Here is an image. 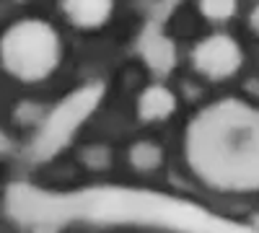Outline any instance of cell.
I'll return each instance as SVG.
<instances>
[{"label":"cell","mask_w":259,"mask_h":233,"mask_svg":"<svg viewBox=\"0 0 259 233\" xmlns=\"http://www.w3.org/2000/svg\"><path fill=\"white\" fill-rule=\"evenodd\" d=\"M249 26H251V31L259 36V3L254 6V11L249 13Z\"/></svg>","instance_id":"obj_9"},{"label":"cell","mask_w":259,"mask_h":233,"mask_svg":"<svg viewBox=\"0 0 259 233\" xmlns=\"http://www.w3.org/2000/svg\"><path fill=\"white\" fill-rule=\"evenodd\" d=\"M114 0H62V13L78 29H99L112 18Z\"/></svg>","instance_id":"obj_4"},{"label":"cell","mask_w":259,"mask_h":233,"mask_svg":"<svg viewBox=\"0 0 259 233\" xmlns=\"http://www.w3.org/2000/svg\"><path fill=\"white\" fill-rule=\"evenodd\" d=\"M192 62L205 78L210 80H223L231 78L236 70L241 68L244 55L239 41L228 34H212L205 36L192 52Z\"/></svg>","instance_id":"obj_3"},{"label":"cell","mask_w":259,"mask_h":233,"mask_svg":"<svg viewBox=\"0 0 259 233\" xmlns=\"http://www.w3.org/2000/svg\"><path fill=\"white\" fill-rule=\"evenodd\" d=\"M62 44L57 31L39 18L16 21L0 36V62L3 68L24 83H36L52 75L60 65Z\"/></svg>","instance_id":"obj_2"},{"label":"cell","mask_w":259,"mask_h":233,"mask_svg":"<svg viewBox=\"0 0 259 233\" xmlns=\"http://www.w3.org/2000/svg\"><path fill=\"white\" fill-rule=\"evenodd\" d=\"M130 166L135 168V171L140 174H150V171H156V168H161L163 163V151L153 143V140H138L133 148H130Z\"/></svg>","instance_id":"obj_7"},{"label":"cell","mask_w":259,"mask_h":233,"mask_svg":"<svg viewBox=\"0 0 259 233\" xmlns=\"http://www.w3.org/2000/svg\"><path fill=\"white\" fill-rule=\"evenodd\" d=\"M177 112V96L171 88L153 83L138 96V117L143 122H163Z\"/></svg>","instance_id":"obj_5"},{"label":"cell","mask_w":259,"mask_h":233,"mask_svg":"<svg viewBox=\"0 0 259 233\" xmlns=\"http://www.w3.org/2000/svg\"><path fill=\"white\" fill-rule=\"evenodd\" d=\"M184 158L212 189L256 192L259 109L241 99H221L200 109L187 127Z\"/></svg>","instance_id":"obj_1"},{"label":"cell","mask_w":259,"mask_h":233,"mask_svg":"<svg viewBox=\"0 0 259 233\" xmlns=\"http://www.w3.org/2000/svg\"><path fill=\"white\" fill-rule=\"evenodd\" d=\"M236 8H239V0H200V13L207 21H215V24L233 18Z\"/></svg>","instance_id":"obj_8"},{"label":"cell","mask_w":259,"mask_h":233,"mask_svg":"<svg viewBox=\"0 0 259 233\" xmlns=\"http://www.w3.org/2000/svg\"><path fill=\"white\" fill-rule=\"evenodd\" d=\"M143 60L153 73L166 75L177 65V44L166 34H148L143 39Z\"/></svg>","instance_id":"obj_6"}]
</instances>
